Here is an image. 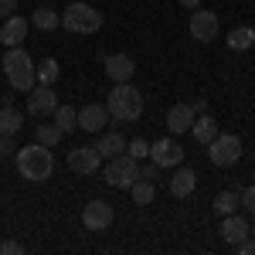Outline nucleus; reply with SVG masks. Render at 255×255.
Masks as SVG:
<instances>
[{
    "instance_id": "nucleus-1",
    "label": "nucleus",
    "mask_w": 255,
    "mask_h": 255,
    "mask_svg": "<svg viewBox=\"0 0 255 255\" xmlns=\"http://www.w3.org/2000/svg\"><path fill=\"white\" fill-rule=\"evenodd\" d=\"M14 163H17V174L24 180H31V184H41V180H48L51 170H55V157H51V146H44V143H31V146H17V153H14Z\"/></svg>"
},
{
    "instance_id": "nucleus-2",
    "label": "nucleus",
    "mask_w": 255,
    "mask_h": 255,
    "mask_svg": "<svg viewBox=\"0 0 255 255\" xmlns=\"http://www.w3.org/2000/svg\"><path fill=\"white\" fill-rule=\"evenodd\" d=\"M3 75L10 82V89L14 92H31L34 85H38V75H34V58L24 51V48H7V55H3Z\"/></svg>"
},
{
    "instance_id": "nucleus-3",
    "label": "nucleus",
    "mask_w": 255,
    "mask_h": 255,
    "mask_svg": "<svg viewBox=\"0 0 255 255\" xmlns=\"http://www.w3.org/2000/svg\"><path fill=\"white\" fill-rule=\"evenodd\" d=\"M109 116L116 123H136L143 116V92L129 82H116V89L109 92Z\"/></svg>"
},
{
    "instance_id": "nucleus-4",
    "label": "nucleus",
    "mask_w": 255,
    "mask_h": 255,
    "mask_svg": "<svg viewBox=\"0 0 255 255\" xmlns=\"http://www.w3.org/2000/svg\"><path fill=\"white\" fill-rule=\"evenodd\" d=\"M61 27L72 31V34H96L102 27V14L89 3H72L65 14H61Z\"/></svg>"
},
{
    "instance_id": "nucleus-5",
    "label": "nucleus",
    "mask_w": 255,
    "mask_h": 255,
    "mask_svg": "<svg viewBox=\"0 0 255 255\" xmlns=\"http://www.w3.org/2000/svg\"><path fill=\"white\" fill-rule=\"evenodd\" d=\"M106 184L109 187H133V180L139 177V163L136 157H129V153H116V157H109V163H106Z\"/></svg>"
},
{
    "instance_id": "nucleus-6",
    "label": "nucleus",
    "mask_w": 255,
    "mask_h": 255,
    "mask_svg": "<svg viewBox=\"0 0 255 255\" xmlns=\"http://www.w3.org/2000/svg\"><path fill=\"white\" fill-rule=\"evenodd\" d=\"M238 157H242V139L235 133H218L211 143H208V160L215 167H235Z\"/></svg>"
},
{
    "instance_id": "nucleus-7",
    "label": "nucleus",
    "mask_w": 255,
    "mask_h": 255,
    "mask_svg": "<svg viewBox=\"0 0 255 255\" xmlns=\"http://www.w3.org/2000/svg\"><path fill=\"white\" fill-rule=\"evenodd\" d=\"M55 109H58V96H55L51 85H34L27 92V116L44 119V116H55Z\"/></svg>"
},
{
    "instance_id": "nucleus-8",
    "label": "nucleus",
    "mask_w": 255,
    "mask_h": 255,
    "mask_svg": "<svg viewBox=\"0 0 255 255\" xmlns=\"http://www.w3.org/2000/svg\"><path fill=\"white\" fill-rule=\"evenodd\" d=\"M65 163H68V170L79 177H89L99 170V163H102V157H99L96 146H72L68 150V157H65Z\"/></svg>"
},
{
    "instance_id": "nucleus-9",
    "label": "nucleus",
    "mask_w": 255,
    "mask_h": 255,
    "mask_svg": "<svg viewBox=\"0 0 255 255\" xmlns=\"http://www.w3.org/2000/svg\"><path fill=\"white\" fill-rule=\"evenodd\" d=\"M82 225H85V232H106L109 225H113V204L109 201H89L85 208H82Z\"/></svg>"
},
{
    "instance_id": "nucleus-10",
    "label": "nucleus",
    "mask_w": 255,
    "mask_h": 255,
    "mask_svg": "<svg viewBox=\"0 0 255 255\" xmlns=\"http://www.w3.org/2000/svg\"><path fill=\"white\" fill-rule=\"evenodd\" d=\"M150 160H153L157 167H180V163H184V146L170 136L167 139L160 136L157 143H150Z\"/></svg>"
},
{
    "instance_id": "nucleus-11",
    "label": "nucleus",
    "mask_w": 255,
    "mask_h": 255,
    "mask_svg": "<svg viewBox=\"0 0 255 255\" xmlns=\"http://www.w3.org/2000/svg\"><path fill=\"white\" fill-rule=\"evenodd\" d=\"M218 31H221V24H218V14L215 10H194L191 14V38L194 41H215Z\"/></svg>"
},
{
    "instance_id": "nucleus-12",
    "label": "nucleus",
    "mask_w": 255,
    "mask_h": 255,
    "mask_svg": "<svg viewBox=\"0 0 255 255\" xmlns=\"http://www.w3.org/2000/svg\"><path fill=\"white\" fill-rule=\"evenodd\" d=\"M109 123H113V119H109V109H106L102 102H89V106L79 109V126L85 133H102Z\"/></svg>"
},
{
    "instance_id": "nucleus-13",
    "label": "nucleus",
    "mask_w": 255,
    "mask_h": 255,
    "mask_svg": "<svg viewBox=\"0 0 255 255\" xmlns=\"http://www.w3.org/2000/svg\"><path fill=\"white\" fill-rule=\"evenodd\" d=\"M106 75H109V82H133L136 61L129 58V55H109L106 58Z\"/></svg>"
},
{
    "instance_id": "nucleus-14",
    "label": "nucleus",
    "mask_w": 255,
    "mask_h": 255,
    "mask_svg": "<svg viewBox=\"0 0 255 255\" xmlns=\"http://www.w3.org/2000/svg\"><path fill=\"white\" fill-rule=\"evenodd\" d=\"M194 106H187V102H177V106H170V113H167V129L170 133H187L191 126H194Z\"/></svg>"
},
{
    "instance_id": "nucleus-15",
    "label": "nucleus",
    "mask_w": 255,
    "mask_h": 255,
    "mask_svg": "<svg viewBox=\"0 0 255 255\" xmlns=\"http://www.w3.org/2000/svg\"><path fill=\"white\" fill-rule=\"evenodd\" d=\"M218 235L225 238L228 245H235V242H242V238H249V225H245V218L242 215H221V225H218Z\"/></svg>"
},
{
    "instance_id": "nucleus-16",
    "label": "nucleus",
    "mask_w": 255,
    "mask_h": 255,
    "mask_svg": "<svg viewBox=\"0 0 255 255\" xmlns=\"http://www.w3.org/2000/svg\"><path fill=\"white\" fill-rule=\"evenodd\" d=\"M24 38H27V20H24V17L10 14V17L0 24V44H7V48H17Z\"/></svg>"
},
{
    "instance_id": "nucleus-17",
    "label": "nucleus",
    "mask_w": 255,
    "mask_h": 255,
    "mask_svg": "<svg viewBox=\"0 0 255 255\" xmlns=\"http://www.w3.org/2000/svg\"><path fill=\"white\" fill-rule=\"evenodd\" d=\"M197 187V174L191 170V167H180L174 177H170V194L174 197H191Z\"/></svg>"
},
{
    "instance_id": "nucleus-18",
    "label": "nucleus",
    "mask_w": 255,
    "mask_h": 255,
    "mask_svg": "<svg viewBox=\"0 0 255 255\" xmlns=\"http://www.w3.org/2000/svg\"><path fill=\"white\" fill-rule=\"evenodd\" d=\"M24 129V113L14 106H0V136H17Z\"/></svg>"
},
{
    "instance_id": "nucleus-19",
    "label": "nucleus",
    "mask_w": 255,
    "mask_h": 255,
    "mask_svg": "<svg viewBox=\"0 0 255 255\" xmlns=\"http://www.w3.org/2000/svg\"><path fill=\"white\" fill-rule=\"evenodd\" d=\"M96 150H99V157H102V160H109V157H116V153L126 150V139H123V133L109 129V133H102V136H99Z\"/></svg>"
},
{
    "instance_id": "nucleus-20",
    "label": "nucleus",
    "mask_w": 255,
    "mask_h": 255,
    "mask_svg": "<svg viewBox=\"0 0 255 255\" xmlns=\"http://www.w3.org/2000/svg\"><path fill=\"white\" fill-rule=\"evenodd\" d=\"M191 136H194L197 143H201V146H208V143H211V139L218 136V123H215L211 116H208V113H204L201 119H194V126H191Z\"/></svg>"
},
{
    "instance_id": "nucleus-21",
    "label": "nucleus",
    "mask_w": 255,
    "mask_h": 255,
    "mask_svg": "<svg viewBox=\"0 0 255 255\" xmlns=\"http://www.w3.org/2000/svg\"><path fill=\"white\" fill-rule=\"evenodd\" d=\"M31 24H34L38 31H55V27H61V14L51 10V7H38V10L31 14Z\"/></svg>"
},
{
    "instance_id": "nucleus-22",
    "label": "nucleus",
    "mask_w": 255,
    "mask_h": 255,
    "mask_svg": "<svg viewBox=\"0 0 255 255\" xmlns=\"http://www.w3.org/2000/svg\"><path fill=\"white\" fill-rule=\"evenodd\" d=\"M34 75H38V85H55L61 75V68H58V61L55 58H44L34 65Z\"/></svg>"
},
{
    "instance_id": "nucleus-23",
    "label": "nucleus",
    "mask_w": 255,
    "mask_h": 255,
    "mask_svg": "<svg viewBox=\"0 0 255 255\" xmlns=\"http://www.w3.org/2000/svg\"><path fill=\"white\" fill-rule=\"evenodd\" d=\"M252 44H255V27H235L228 34V48L232 51H249Z\"/></svg>"
},
{
    "instance_id": "nucleus-24",
    "label": "nucleus",
    "mask_w": 255,
    "mask_h": 255,
    "mask_svg": "<svg viewBox=\"0 0 255 255\" xmlns=\"http://www.w3.org/2000/svg\"><path fill=\"white\" fill-rule=\"evenodd\" d=\"M55 126H58L61 133L79 129V109H72V106H58V109H55Z\"/></svg>"
},
{
    "instance_id": "nucleus-25",
    "label": "nucleus",
    "mask_w": 255,
    "mask_h": 255,
    "mask_svg": "<svg viewBox=\"0 0 255 255\" xmlns=\"http://www.w3.org/2000/svg\"><path fill=\"white\" fill-rule=\"evenodd\" d=\"M129 191H133V201H136V204H153V197H157V184H150V180H139V177H136Z\"/></svg>"
},
{
    "instance_id": "nucleus-26",
    "label": "nucleus",
    "mask_w": 255,
    "mask_h": 255,
    "mask_svg": "<svg viewBox=\"0 0 255 255\" xmlns=\"http://www.w3.org/2000/svg\"><path fill=\"white\" fill-rule=\"evenodd\" d=\"M61 136H65V133H61L55 123H41L38 129H34V139H38V143H44V146H58Z\"/></svg>"
},
{
    "instance_id": "nucleus-27",
    "label": "nucleus",
    "mask_w": 255,
    "mask_h": 255,
    "mask_svg": "<svg viewBox=\"0 0 255 255\" xmlns=\"http://www.w3.org/2000/svg\"><path fill=\"white\" fill-rule=\"evenodd\" d=\"M235 208H238V194L235 191H221V194L215 197V211L218 215H232Z\"/></svg>"
},
{
    "instance_id": "nucleus-28",
    "label": "nucleus",
    "mask_w": 255,
    "mask_h": 255,
    "mask_svg": "<svg viewBox=\"0 0 255 255\" xmlns=\"http://www.w3.org/2000/svg\"><path fill=\"white\" fill-rule=\"evenodd\" d=\"M126 153H129V157H136V160H143V157H150V143H146V139H129V143H126Z\"/></svg>"
},
{
    "instance_id": "nucleus-29",
    "label": "nucleus",
    "mask_w": 255,
    "mask_h": 255,
    "mask_svg": "<svg viewBox=\"0 0 255 255\" xmlns=\"http://www.w3.org/2000/svg\"><path fill=\"white\" fill-rule=\"evenodd\" d=\"M160 170H163V167H157V163L150 160V163H143V167H139V180H150V184H157V180H160Z\"/></svg>"
},
{
    "instance_id": "nucleus-30",
    "label": "nucleus",
    "mask_w": 255,
    "mask_h": 255,
    "mask_svg": "<svg viewBox=\"0 0 255 255\" xmlns=\"http://www.w3.org/2000/svg\"><path fill=\"white\" fill-rule=\"evenodd\" d=\"M17 153V143H14V136H0V160L14 157Z\"/></svg>"
},
{
    "instance_id": "nucleus-31",
    "label": "nucleus",
    "mask_w": 255,
    "mask_h": 255,
    "mask_svg": "<svg viewBox=\"0 0 255 255\" xmlns=\"http://www.w3.org/2000/svg\"><path fill=\"white\" fill-rule=\"evenodd\" d=\"M238 204H245V211H252V215H255V184H252V187H245V191L238 194Z\"/></svg>"
},
{
    "instance_id": "nucleus-32",
    "label": "nucleus",
    "mask_w": 255,
    "mask_h": 255,
    "mask_svg": "<svg viewBox=\"0 0 255 255\" xmlns=\"http://www.w3.org/2000/svg\"><path fill=\"white\" fill-rule=\"evenodd\" d=\"M0 255H24L20 242H0Z\"/></svg>"
},
{
    "instance_id": "nucleus-33",
    "label": "nucleus",
    "mask_w": 255,
    "mask_h": 255,
    "mask_svg": "<svg viewBox=\"0 0 255 255\" xmlns=\"http://www.w3.org/2000/svg\"><path fill=\"white\" fill-rule=\"evenodd\" d=\"M238 255H255V238H242V242H235Z\"/></svg>"
},
{
    "instance_id": "nucleus-34",
    "label": "nucleus",
    "mask_w": 255,
    "mask_h": 255,
    "mask_svg": "<svg viewBox=\"0 0 255 255\" xmlns=\"http://www.w3.org/2000/svg\"><path fill=\"white\" fill-rule=\"evenodd\" d=\"M14 10H17V0H0V20H7Z\"/></svg>"
},
{
    "instance_id": "nucleus-35",
    "label": "nucleus",
    "mask_w": 255,
    "mask_h": 255,
    "mask_svg": "<svg viewBox=\"0 0 255 255\" xmlns=\"http://www.w3.org/2000/svg\"><path fill=\"white\" fill-rule=\"evenodd\" d=\"M194 113H197V116H204V113H208V99H197V102H194Z\"/></svg>"
},
{
    "instance_id": "nucleus-36",
    "label": "nucleus",
    "mask_w": 255,
    "mask_h": 255,
    "mask_svg": "<svg viewBox=\"0 0 255 255\" xmlns=\"http://www.w3.org/2000/svg\"><path fill=\"white\" fill-rule=\"evenodd\" d=\"M180 3H184L187 10H197V7H201V0H180Z\"/></svg>"
},
{
    "instance_id": "nucleus-37",
    "label": "nucleus",
    "mask_w": 255,
    "mask_h": 255,
    "mask_svg": "<svg viewBox=\"0 0 255 255\" xmlns=\"http://www.w3.org/2000/svg\"><path fill=\"white\" fill-rule=\"evenodd\" d=\"M249 235H252V238H255V225H249Z\"/></svg>"
}]
</instances>
